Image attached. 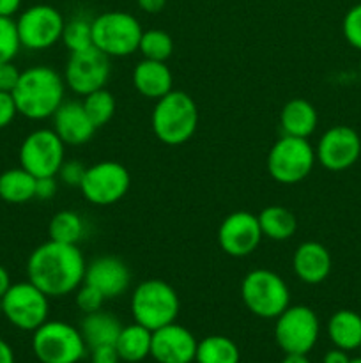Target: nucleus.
Segmentation results:
<instances>
[{
  "mask_svg": "<svg viewBox=\"0 0 361 363\" xmlns=\"http://www.w3.org/2000/svg\"><path fill=\"white\" fill-rule=\"evenodd\" d=\"M85 268L87 262L78 245L50 240L28 255L27 277L48 298H62L84 284Z\"/></svg>",
  "mask_w": 361,
  "mask_h": 363,
  "instance_id": "1",
  "label": "nucleus"
},
{
  "mask_svg": "<svg viewBox=\"0 0 361 363\" xmlns=\"http://www.w3.org/2000/svg\"><path fill=\"white\" fill-rule=\"evenodd\" d=\"M64 77L50 66H32L21 71L20 80L13 91L18 113L32 121L53 117L64 103Z\"/></svg>",
  "mask_w": 361,
  "mask_h": 363,
  "instance_id": "2",
  "label": "nucleus"
},
{
  "mask_svg": "<svg viewBox=\"0 0 361 363\" xmlns=\"http://www.w3.org/2000/svg\"><path fill=\"white\" fill-rule=\"evenodd\" d=\"M152 131L166 145H183L195 135L198 108L188 92L170 91L156 101L151 116Z\"/></svg>",
  "mask_w": 361,
  "mask_h": 363,
  "instance_id": "3",
  "label": "nucleus"
},
{
  "mask_svg": "<svg viewBox=\"0 0 361 363\" xmlns=\"http://www.w3.org/2000/svg\"><path fill=\"white\" fill-rule=\"evenodd\" d=\"M179 311L180 300L176 289L161 279L144 280L131 294V315L134 323L151 332L176 323Z\"/></svg>",
  "mask_w": 361,
  "mask_h": 363,
  "instance_id": "4",
  "label": "nucleus"
},
{
  "mask_svg": "<svg viewBox=\"0 0 361 363\" xmlns=\"http://www.w3.org/2000/svg\"><path fill=\"white\" fill-rule=\"evenodd\" d=\"M241 298L248 311L260 319H276L290 305L285 280L271 269H251L241 282Z\"/></svg>",
  "mask_w": 361,
  "mask_h": 363,
  "instance_id": "5",
  "label": "nucleus"
},
{
  "mask_svg": "<svg viewBox=\"0 0 361 363\" xmlns=\"http://www.w3.org/2000/svg\"><path fill=\"white\" fill-rule=\"evenodd\" d=\"M32 333V351L41 363H78L88 350L80 328L64 321H46Z\"/></svg>",
  "mask_w": 361,
  "mask_h": 363,
  "instance_id": "6",
  "label": "nucleus"
},
{
  "mask_svg": "<svg viewBox=\"0 0 361 363\" xmlns=\"http://www.w3.org/2000/svg\"><path fill=\"white\" fill-rule=\"evenodd\" d=\"M142 34L140 21L124 11H108L92 20V43L110 59L137 52Z\"/></svg>",
  "mask_w": 361,
  "mask_h": 363,
  "instance_id": "7",
  "label": "nucleus"
},
{
  "mask_svg": "<svg viewBox=\"0 0 361 363\" xmlns=\"http://www.w3.org/2000/svg\"><path fill=\"white\" fill-rule=\"evenodd\" d=\"M317 156L308 138L282 135L268 155V172L276 183L296 184L310 176Z\"/></svg>",
  "mask_w": 361,
  "mask_h": 363,
  "instance_id": "8",
  "label": "nucleus"
},
{
  "mask_svg": "<svg viewBox=\"0 0 361 363\" xmlns=\"http://www.w3.org/2000/svg\"><path fill=\"white\" fill-rule=\"evenodd\" d=\"M0 308L14 328L34 332L48 321L50 298L27 280L11 284L7 293L0 298Z\"/></svg>",
  "mask_w": 361,
  "mask_h": 363,
  "instance_id": "9",
  "label": "nucleus"
},
{
  "mask_svg": "<svg viewBox=\"0 0 361 363\" xmlns=\"http://www.w3.org/2000/svg\"><path fill=\"white\" fill-rule=\"evenodd\" d=\"M321 332L319 318L306 305H289L276 318L275 340L285 354H308Z\"/></svg>",
  "mask_w": 361,
  "mask_h": 363,
  "instance_id": "10",
  "label": "nucleus"
},
{
  "mask_svg": "<svg viewBox=\"0 0 361 363\" xmlns=\"http://www.w3.org/2000/svg\"><path fill=\"white\" fill-rule=\"evenodd\" d=\"M66 144L53 130L42 128L25 137L20 145V167L34 177H48L59 174L66 162Z\"/></svg>",
  "mask_w": 361,
  "mask_h": 363,
  "instance_id": "11",
  "label": "nucleus"
},
{
  "mask_svg": "<svg viewBox=\"0 0 361 363\" xmlns=\"http://www.w3.org/2000/svg\"><path fill=\"white\" fill-rule=\"evenodd\" d=\"M64 20L62 13L48 4H38L18 16L16 30L21 46L28 50H46L62 38Z\"/></svg>",
  "mask_w": 361,
  "mask_h": 363,
  "instance_id": "12",
  "label": "nucleus"
},
{
  "mask_svg": "<svg viewBox=\"0 0 361 363\" xmlns=\"http://www.w3.org/2000/svg\"><path fill=\"white\" fill-rule=\"evenodd\" d=\"M131 186V176L119 162H99L87 167L80 190L94 206H110L124 199Z\"/></svg>",
  "mask_w": 361,
  "mask_h": 363,
  "instance_id": "13",
  "label": "nucleus"
},
{
  "mask_svg": "<svg viewBox=\"0 0 361 363\" xmlns=\"http://www.w3.org/2000/svg\"><path fill=\"white\" fill-rule=\"evenodd\" d=\"M110 73V57L96 46H91L81 52L71 53L64 67V82L74 94L87 96L105 87Z\"/></svg>",
  "mask_w": 361,
  "mask_h": 363,
  "instance_id": "14",
  "label": "nucleus"
},
{
  "mask_svg": "<svg viewBox=\"0 0 361 363\" xmlns=\"http://www.w3.org/2000/svg\"><path fill=\"white\" fill-rule=\"evenodd\" d=\"M361 155V138L353 128L333 126L326 131L315 147L317 162L331 172L350 169Z\"/></svg>",
  "mask_w": 361,
  "mask_h": 363,
  "instance_id": "15",
  "label": "nucleus"
},
{
  "mask_svg": "<svg viewBox=\"0 0 361 363\" xmlns=\"http://www.w3.org/2000/svg\"><path fill=\"white\" fill-rule=\"evenodd\" d=\"M262 238L257 215H251L250 211L230 213L219 223L218 243L230 257H248L257 250Z\"/></svg>",
  "mask_w": 361,
  "mask_h": 363,
  "instance_id": "16",
  "label": "nucleus"
},
{
  "mask_svg": "<svg viewBox=\"0 0 361 363\" xmlns=\"http://www.w3.org/2000/svg\"><path fill=\"white\" fill-rule=\"evenodd\" d=\"M198 340L177 323L152 332L151 357L158 363H193Z\"/></svg>",
  "mask_w": 361,
  "mask_h": 363,
  "instance_id": "17",
  "label": "nucleus"
},
{
  "mask_svg": "<svg viewBox=\"0 0 361 363\" xmlns=\"http://www.w3.org/2000/svg\"><path fill=\"white\" fill-rule=\"evenodd\" d=\"M84 282L94 286L106 300H112L126 293L131 284V272L119 257L103 255L88 262Z\"/></svg>",
  "mask_w": 361,
  "mask_h": 363,
  "instance_id": "18",
  "label": "nucleus"
},
{
  "mask_svg": "<svg viewBox=\"0 0 361 363\" xmlns=\"http://www.w3.org/2000/svg\"><path fill=\"white\" fill-rule=\"evenodd\" d=\"M53 131L66 145L87 144L98 128L92 124L84 105L78 101H64L53 113Z\"/></svg>",
  "mask_w": 361,
  "mask_h": 363,
  "instance_id": "19",
  "label": "nucleus"
},
{
  "mask_svg": "<svg viewBox=\"0 0 361 363\" xmlns=\"http://www.w3.org/2000/svg\"><path fill=\"white\" fill-rule=\"evenodd\" d=\"M292 268L301 282L317 286L331 273V255L324 245L317 241H304L294 252Z\"/></svg>",
  "mask_w": 361,
  "mask_h": 363,
  "instance_id": "20",
  "label": "nucleus"
},
{
  "mask_svg": "<svg viewBox=\"0 0 361 363\" xmlns=\"http://www.w3.org/2000/svg\"><path fill=\"white\" fill-rule=\"evenodd\" d=\"M131 80H133L134 89L144 98L156 99V101L173 89L172 71L165 62H159V60H140L134 66Z\"/></svg>",
  "mask_w": 361,
  "mask_h": 363,
  "instance_id": "21",
  "label": "nucleus"
},
{
  "mask_svg": "<svg viewBox=\"0 0 361 363\" xmlns=\"http://www.w3.org/2000/svg\"><path fill=\"white\" fill-rule=\"evenodd\" d=\"M319 116L315 106L306 99H290L280 112V126L283 135L308 138L315 131Z\"/></svg>",
  "mask_w": 361,
  "mask_h": 363,
  "instance_id": "22",
  "label": "nucleus"
},
{
  "mask_svg": "<svg viewBox=\"0 0 361 363\" xmlns=\"http://www.w3.org/2000/svg\"><path fill=\"white\" fill-rule=\"evenodd\" d=\"M122 325L119 319L108 312H92L85 314L80 323V332L84 337L88 350H94L99 346H115V340L119 337Z\"/></svg>",
  "mask_w": 361,
  "mask_h": 363,
  "instance_id": "23",
  "label": "nucleus"
},
{
  "mask_svg": "<svg viewBox=\"0 0 361 363\" xmlns=\"http://www.w3.org/2000/svg\"><path fill=\"white\" fill-rule=\"evenodd\" d=\"M151 330L138 325V323H133V325L122 326L115 340V350L122 362L138 363L151 357Z\"/></svg>",
  "mask_w": 361,
  "mask_h": 363,
  "instance_id": "24",
  "label": "nucleus"
},
{
  "mask_svg": "<svg viewBox=\"0 0 361 363\" xmlns=\"http://www.w3.org/2000/svg\"><path fill=\"white\" fill-rule=\"evenodd\" d=\"M329 340L343 351L360 350L361 346V315L353 311H338L329 318Z\"/></svg>",
  "mask_w": 361,
  "mask_h": 363,
  "instance_id": "25",
  "label": "nucleus"
},
{
  "mask_svg": "<svg viewBox=\"0 0 361 363\" xmlns=\"http://www.w3.org/2000/svg\"><path fill=\"white\" fill-rule=\"evenodd\" d=\"M262 236L273 241H287L296 234L297 218L283 206H268L257 215Z\"/></svg>",
  "mask_w": 361,
  "mask_h": 363,
  "instance_id": "26",
  "label": "nucleus"
},
{
  "mask_svg": "<svg viewBox=\"0 0 361 363\" xmlns=\"http://www.w3.org/2000/svg\"><path fill=\"white\" fill-rule=\"evenodd\" d=\"M0 199L9 204H23L35 199V177L18 167L0 174Z\"/></svg>",
  "mask_w": 361,
  "mask_h": 363,
  "instance_id": "27",
  "label": "nucleus"
},
{
  "mask_svg": "<svg viewBox=\"0 0 361 363\" xmlns=\"http://www.w3.org/2000/svg\"><path fill=\"white\" fill-rule=\"evenodd\" d=\"M241 353L232 339L223 335H209L197 346V363H239Z\"/></svg>",
  "mask_w": 361,
  "mask_h": 363,
  "instance_id": "28",
  "label": "nucleus"
},
{
  "mask_svg": "<svg viewBox=\"0 0 361 363\" xmlns=\"http://www.w3.org/2000/svg\"><path fill=\"white\" fill-rule=\"evenodd\" d=\"M84 220H81V216L74 211L64 209V211H59L57 215H53V218L50 220L48 236L52 241H59V243L67 245H78L81 238H84Z\"/></svg>",
  "mask_w": 361,
  "mask_h": 363,
  "instance_id": "29",
  "label": "nucleus"
},
{
  "mask_svg": "<svg viewBox=\"0 0 361 363\" xmlns=\"http://www.w3.org/2000/svg\"><path fill=\"white\" fill-rule=\"evenodd\" d=\"M81 105H84L88 119L92 121V124H94L96 128H101L105 126V124H108L117 108L115 98H113L112 92L106 91L105 87L84 96Z\"/></svg>",
  "mask_w": 361,
  "mask_h": 363,
  "instance_id": "30",
  "label": "nucleus"
},
{
  "mask_svg": "<svg viewBox=\"0 0 361 363\" xmlns=\"http://www.w3.org/2000/svg\"><path fill=\"white\" fill-rule=\"evenodd\" d=\"M138 50L144 59L166 62L173 53V39L168 32L151 28V30H144Z\"/></svg>",
  "mask_w": 361,
  "mask_h": 363,
  "instance_id": "31",
  "label": "nucleus"
},
{
  "mask_svg": "<svg viewBox=\"0 0 361 363\" xmlns=\"http://www.w3.org/2000/svg\"><path fill=\"white\" fill-rule=\"evenodd\" d=\"M60 41L64 43V46L71 53L81 52V50L94 46V43H92V20L85 16L69 18L64 25Z\"/></svg>",
  "mask_w": 361,
  "mask_h": 363,
  "instance_id": "32",
  "label": "nucleus"
},
{
  "mask_svg": "<svg viewBox=\"0 0 361 363\" xmlns=\"http://www.w3.org/2000/svg\"><path fill=\"white\" fill-rule=\"evenodd\" d=\"M21 48L18 38L16 21L13 18L0 16V64L11 62Z\"/></svg>",
  "mask_w": 361,
  "mask_h": 363,
  "instance_id": "33",
  "label": "nucleus"
},
{
  "mask_svg": "<svg viewBox=\"0 0 361 363\" xmlns=\"http://www.w3.org/2000/svg\"><path fill=\"white\" fill-rule=\"evenodd\" d=\"M76 296H74V301H76V307L80 308L84 314H92V312L101 311L103 303H105L106 298L96 289L91 284L84 282L76 291Z\"/></svg>",
  "mask_w": 361,
  "mask_h": 363,
  "instance_id": "34",
  "label": "nucleus"
},
{
  "mask_svg": "<svg viewBox=\"0 0 361 363\" xmlns=\"http://www.w3.org/2000/svg\"><path fill=\"white\" fill-rule=\"evenodd\" d=\"M342 30L347 43L354 48L361 50V4L347 11V14L343 16Z\"/></svg>",
  "mask_w": 361,
  "mask_h": 363,
  "instance_id": "35",
  "label": "nucleus"
},
{
  "mask_svg": "<svg viewBox=\"0 0 361 363\" xmlns=\"http://www.w3.org/2000/svg\"><path fill=\"white\" fill-rule=\"evenodd\" d=\"M85 170H87V167H85L81 162H78V160H66V162L62 163V167H60L57 176L60 177L62 183L69 184V186L80 188L81 181H84V176H85Z\"/></svg>",
  "mask_w": 361,
  "mask_h": 363,
  "instance_id": "36",
  "label": "nucleus"
},
{
  "mask_svg": "<svg viewBox=\"0 0 361 363\" xmlns=\"http://www.w3.org/2000/svg\"><path fill=\"white\" fill-rule=\"evenodd\" d=\"M18 116L16 101L13 98V92L0 91V130L7 128Z\"/></svg>",
  "mask_w": 361,
  "mask_h": 363,
  "instance_id": "37",
  "label": "nucleus"
},
{
  "mask_svg": "<svg viewBox=\"0 0 361 363\" xmlns=\"http://www.w3.org/2000/svg\"><path fill=\"white\" fill-rule=\"evenodd\" d=\"M20 74L21 71L14 66L13 60L0 64V91L13 92L18 80H20Z\"/></svg>",
  "mask_w": 361,
  "mask_h": 363,
  "instance_id": "38",
  "label": "nucleus"
},
{
  "mask_svg": "<svg viewBox=\"0 0 361 363\" xmlns=\"http://www.w3.org/2000/svg\"><path fill=\"white\" fill-rule=\"evenodd\" d=\"M57 179L55 176L35 177V199L39 201H50L57 194Z\"/></svg>",
  "mask_w": 361,
  "mask_h": 363,
  "instance_id": "39",
  "label": "nucleus"
},
{
  "mask_svg": "<svg viewBox=\"0 0 361 363\" xmlns=\"http://www.w3.org/2000/svg\"><path fill=\"white\" fill-rule=\"evenodd\" d=\"M115 346H99L91 350V363H119Z\"/></svg>",
  "mask_w": 361,
  "mask_h": 363,
  "instance_id": "40",
  "label": "nucleus"
},
{
  "mask_svg": "<svg viewBox=\"0 0 361 363\" xmlns=\"http://www.w3.org/2000/svg\"><path fill=\"white\" fill-rule=\"evenodd\" d=\"M137 4L144 13L156 14L166 6V0H137Z\"/></svg>",
  "mask_w": 361,
  "mask_h": 363,
  "instance_id": "41",
  "label": "nucleus"
},
{
  "mask_svg": "<svg viewBox=\"0 0 361 363\" xmlns=\"http://www.w3.org/2000/svg\"><path fill=\"white\" fill-rule=\"evenodd\" d=\"M21 0H0V16L13 18L20 11Z\"/></svg>",
  "mask_w": 361,
  "mask_h": 363,
  "instance_id": "42",
  "label": "nucleus"
},
{
  "mask_svg": "<svg viewBox=\"0 0 361 363\" xmlns=\"http://www.w3.org/2000/svg\"><path fill=\"white\" fill-rule=\"evenodd\" d=\"M322 362L324 363H349L350 358L347 357V351L335 347V350L328 351V353L324 354V360Z\"/></svg>",
  "mask_w": 361,
  "mask_h": 363,
  "instance_id": "43",
  "label": "nucleus"
},
{
  "mask_svg": "<svg viewBox=\"0 0 361 363\" xmlns=\"http://www.w3.org/2000/svg\"><path fill=\"white\" fill-rule=\"evenodd\" d=\"M0 363H14V351L4 339H0Z\"/></svg>",
  "mask_w": 361,
  "mask_h": 363,
  "instance_id": "44",
  "label": "nucleus"
},
{
  "mask_svg": "<svg viewBox=\"0 0 361 363\" xmlns=\"http://www.w3.org/2000/svg\"><path fill=\"white\" fill-rule=\"evenodd\" d=\"M9 287H11L9 272H7V269L0 264V298L7 293V289H9Z\"/></svg>",
  "mask_w": 361,
  "mask_h": 363,
  "instance_id": "45",
  "label": "nucleus"
},
{
  "mask_svg": "<svg viewBox=\"0 0 361 363\" xmlns=\"http://www.w3.org/2000/svg\"><path fill=\"white\" fill-rule=\"evenodd\" d=\"M282 363H310V360L306 358V354H296V353H289L285 354Z\"/></svg>",
  "mask_w": 361,
  "mask_h": 363,
  "instance_id": "46",
  "label": "nucleus"
},
{
  "mask_svg": "<svg viewBox=\"0 0 361 363\" xmlns=\"http://www.w3.org/2000/svg\"><path fill=\"white\" fill-rule=\"evenodd\" d=\"M349 363H361V358H354V360H350Z\"/></svg>",
  "mask_w": 361,
  "mask_h": 363,
  "instance_id": "47",
  "label": "nucleus"
},
{
  "mask_svg": "<svg viewBox=\"0 0 361 363\" xmlns=\"http://www.w3.org/2000/svg\"><path fill=\"white\" fill-rule=\"evenodd\" d=\"M360 350H361V346H360Z\"/></svg>",
  "mask_w": 361,
  "mask_h": 363,
  "instance_id": "48",
  "label": "nucleus"
}]
</instances>
